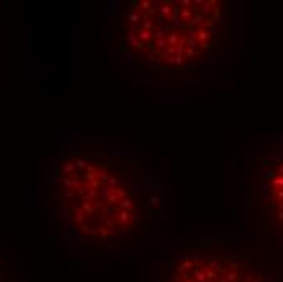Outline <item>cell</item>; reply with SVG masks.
<instances>
[{"instance_id":"obj_1","label":"cell","mask_w":283,"mask_h":282,"mask_svg":"<svg viewBox=\"0 0 283 282\" xmlns=\"http://www.w3.org/2000/svg\"><path fill=\"white\" fill-rule=\"evenodd\" d=\"M65 202L60 217L73 235L104 246L145 237L161 214L163 197L148 163L121 150L76 153L57 170Z\"/></svg>"},{"instance_id":"obj_2","label":"cell","mask_w":283,"mask_h":282,"mask_svg":"<svg viewBox=\"0 0 283 282\" xmlns=\"http://www.w3.org/2000/svg\"><path fill=\"white\" fill-rule=\"evenodd\" d=\"M218 0H132L119 3L114 51L132 70L156 77L200 72L229 44V7Z\"/></svg>"},{"instance_id":"obj_3","label":"cell","mask_w":283,"mask_h":282,"mask_svg":"<svg viewBox=\"0 0 283 282\" xmlns=\"http://www.w3.org/2000/svg\"><path fill=\"white\" fill-rule=\"evenodd\" d=\"M155 282H282L270 264L220 245L176 248L160 264Z\"/></svg>"},{"instance_id":"obj_4","label":"cell","mask_w":283,"mask_h":282,"mask_svg":"<svg viewBox=\"0 0 283 282\" xmlns=\"http://www.w3.org/2000/svg\"><path fill=\"white\" fill-rule=\"evenodd\" d=\"M259 227L283 246V139L267 145L256 160Z\"/></svg>"},{"instance_id":"obj_5","label":"cell","mask_w":283,"mask_h":282,"mask_svg":"<svg viewBox=\"0 0 283 282\" xmlns=\"http://www.w3.org/2000/svg\"><path fill=\"white\" fill-rule=\"evenodd\" d=\"M0 282H16V279L11 276L10 266L0 259Z\"/></svg>"}]
</instances>
